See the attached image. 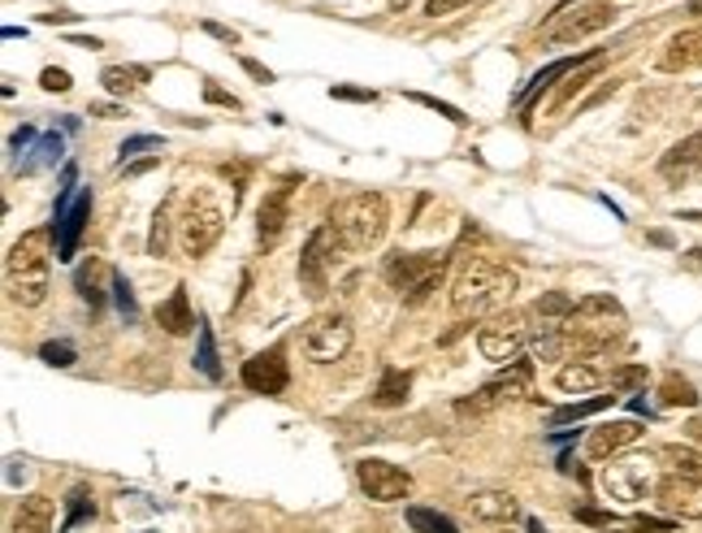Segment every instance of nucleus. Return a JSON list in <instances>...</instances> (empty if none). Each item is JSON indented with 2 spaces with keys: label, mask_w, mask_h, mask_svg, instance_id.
Segmentation results:
<instances>
[{
  "label": "nucleus",
  "mask_w": 702,
  "mask_h": 533,
  "mask_svg": "<svg viewBox=\"0 0 702 533\" xmlns=\"http://www.w3.org/2000/svg\"><path fill=\"white\" fill-rule=\"evenodd\" d=\"M516 296V274L494 256H468L452 282L456 317H499Z\"/></svg>",
  "instance_id": "1"
},
{
  "label": "nucleus",
  "mask_w": 702,
  "mask_h": 533,
  "mask_svg": "<svg viewBox=\"0 0 702 533\" xmlns=\"http://www.w3.org/2000/svg\"><path fill=\"white\" fill-rule=\"evenodd\" d=\"M48 265H52V225L26 230L9 256H4V282H9V300L22 309H35L48 300Z\"/></svg>",
  "instance_id": "2"
},
{
  "label": "nucleus",
  "mask_w": 702,
  "mask_h": 533,
  "mask_svg": "<svg viewBox=\"0 0 702 533\" xmlns=\"http://www.w3.org/2000/svg\"><path fill=\"white\" fill-rule=\"evenodd\" d=\"M330 225H335L343 252H355V256L373 252V247H382V239L390 230V205L382 192H355L335 209Z\"/></svg>",
  "instance_id": "3"
},
{
  "label": "nucleus",
  "mask_w": 702,
  "mask_h": 533,
  "mask_svg": "<svg viewBox=\"0 0 702 533\" xmlns=\"http://www.w3.org/2000/svg\"><path fill=\"white\" fill-rule=\"evenodd\" d=\"M443 269H447V256L443 252H395V256H386V282L403 296V304H425L430 300V291L438 287V278H443Z\"/></svg>",
  "instance_id": "4"
},
{
  "label": "nucleus",
  "mask_w": 702,
  "mask_h": 533,
  "mask_svg": "<svg viewBox=\"0 0 702 533\" xmlns=\"http://www.w3.org/2000/svg\"><path fill=\"white\" fill-rule=\"evenodd\" d=\"M602 490H607V499H616V503H624V508H637L642 499H651L655 490H659V468H655V460H646V455H616V460H607L602 464Z\"/></svg>",
  "instance_id": "5"
},
{
  "label": "nucleus",
  "mask_w": 702,
  "mask_h": 533,
  "mask_svg": "<svg viewBox=\"0 0 702 533\" xmlns=\"http://www.w3.org/2000/svg\"><path fill=\"white\" fill-rule=\"evenodd\" d=\"M616 22V0H564L542 31L551 44H582L589 35H602Z\"/></svg>",
  "instance_id": "6"
},
{
  "label": "nucleus",
  "mask_w": 702,
  "mask_h": 533,
  "mask_svg": "<svg viewBox=\"0 0 702 533\" xmlns=\"http://www.w3.org/2000/svg\"><path fill=\"white\" fill-rule=\"evenodd\" d=\"M529 395H534V364H529V360H516V364H507V373H499L494 382L477 386L468 399H460L456 413H460V417H485V413H494V408H503V404H520V399H529Z\"/></svg>",
  "instance_id": "7"
},
{
  "label": "nucleus",
  "mask_w": 702,
  "mask_h": 533,
  "mask_svg": "<svg viewBox=\"0 0 702 533\" xmlns=\"http://www.w3.org/2000/svg\"><path fill=\"white\" fill-rule=\"evenodd\" d=\"M534 334H538V325H534L529 313H499V317H490L477 329V347L494 364H516L520 351L534 343Z\"/></svg>",
  "instance_id": "8"
},
{
  "label": "nucleus",
  "mask_w": 702,
  "mask_h": 533,
  "mask_svg": "<svg viewBox=\"0 0 702 533\" xmlns=\"http://www.w3.org/2000/svg\"><path fill=\"white\" fill-rule=\"evenodd\" d=\"M351 338H355V329H351L348 313H317L300 329V351L313 364H335L351 351Z\"/></svg>",
  "instance_id": "9"
},
{
  "label": "nucleus",
  "mask_w": 702,
  "mask_h": 533,
  "mask_svg": "<svg viewBox=\"0 0 702 533\" xmlns=\"http://www.w3.org/2000/svg\"><path fill=\"white\" fill-rule=\"evenodd\" d=\"M222 230H226V213H222L209 196H191V200H187L183 221H178V243H183V252H187L191 260L204 256V252H213L218 239H222Z\"/></svg>",
  "instance_id": "10"
},
{
  "label": "nucleus",
  "mask_w": 702,
  "mask_h": 533,
  "mask_svg": "<svg viewBox=\"0 0 702 533\" xmlns=\"http://www.w3.org/2000/svg\"><path fill=\"white\" fill-rule=\"evenodd\" d=\"M339 247H343V243H339L335 225H317V230L308 234V243H304V252H300V287H304V296H313V300L326 296Z\"/></svg>",
  "instance_id": "11"
},
{
  "label": "nucleus",
  "mask_w": 702,
  "mask_h": 533,
  "mask_svg": "<svg viewBox=\"0 0 702 533\" xmlns=\"http://www.w3.org/2000/svg\"><path fill=\"white\" fill-rule=\"evenodd\" d=\"M355 482H360L364 499H373V503H399L412 495V477L390 460H360Z\"/></svg>",
  "instance_id": "12"
},
{
  "label": "nucleus",
  "mask_w": 702,
  "mask_h": 533,
  "mask_svg": "<svg viewBox=\"0 0 702 533\" xmlns=\"http://www.w3.org/2000/svg\"><path fill=\"white\" fill-rule=\"evenodd\" d=\"M295 187H300V174H286L273 192H265V200H260V209H256V239H260V247H273V243L282 239V230H286V221H291V196H295Z\"/></svg>",
  "instance_id": "13"
},
{
  "label": "nucleus",
  "mask_w": 702,
  "mask_h": 533,
  "mask_svg": "<svg viewBox=\"0 0 702 533\" xmlns=\"http://www.w3.org/2000/svg\"><path fill=\"white\" fill-rule=\"evenodd\" d=\"M291 382V369H286V351L282 347H269V351H256L251 360H243V386L256 391V395H282Z\"/></svg>",
  "instance_id": "14"
},
{
  "label": "nucleus",
  "mask_w": 702,
  "mask_h": 533,
  "mask_svg": "<svg viewBox=\"0 0 702 533\" xmlns=\"http://www.w3.org/2000/svg\"><path fill=\"white\" fill-rule=\"evenodd\" d=\"M655 503H659V512L672 517V521H702V482L668 473V477L659 482V490H655Z\"/></svg>",
  "instance_id": "15"
},
{
  "label": "nucleus",
  "mask_w": 702,
  "mask_h": 533,
  "mask_svg": "<svg viewBox=\"0 0 702 533\" xmlns=\"http://www.w3.org/2000/svg\"><path fill=\"white\" fill-rule=\"evenodd\" d=\"M659 178L672 183V187L702 183V130H694V135L681 139V143H672V148L659 157Z\"/></svg>",
  "instance_id": "16"
},
{
  "label": "nucleus",
  "mask_w": 702,
  "mask_h": 533,
  "mask_svg": "<svg viewBox=\"0 0 702 533\" xmlns=\"http://www.w3.org/2000/svg\"><path fill=\"white\" fill-rule=\"evenodd\" d=\"M655 70L659 74H686V70H702V26H686L677 31L664 53L655 57Z\"/></svg>",
  "instance_id": "17"
},
{
  "label": "nucleus",
  "mask_w": 702,
  "mask_h": 533,
  "mask_svg": "<svg viewBox=\"0 0 702 533\" xmlns=\"http://www.w3.org/2000/svg\"><path fill=\"white\" fill-rule=\"evenodd\" d=\"M92 217V192H79L66 213H52V234H57V260H74V247L87 230Z\"/></svg>",
  "instance_id": "18"
},
{
  "label": "nucleus",
  "mask_w": 702,
  "mask_h": 533,
  "mask_svg": "<svg viewBox=\"0 0 702 533\" xmlns=\"http://www.w3.org/2000/svg\"><path fill=\"white\" fill-rule=\"evenodd\" d=\"M642 433H646L642 421H607V426L589 429V438H585V455H589V460H616V455H620V451H629Z\"/></svg>",
  "instance_id": "19"
},
{
  "label": "nucleus",
  "mask_w": 702,
  "mask_h": 533,
  "mask_svg": "<svg viewBox=\"0 0 702 533\" xmlns=\"http://www.w3.org/2000/svg\"><path fill=\"white\" fill-rule=\"evenodd\" d=\"M598 386H611V373L594 360H564L555 369V391H564V395H589Z\"/></svg>",
  "instance_id": "20"
},
{
  "label": "nucleus",
  "mask_w": 702,
  "mask_h": 533,
  "mask_svg": "<svg viewBox=\"0 0 702 533\" xmlns=\"http://www.w3.org/2000/svg\"><path fill=\"white\" fill-rule=\"evenodd\" d=\"M468 512L477 521H485V525H512L520 517V503L507 490H472L468 495Z\"/></svg>",
  "instance_id": "21"
},
{
  "label": "nucleus",
  "mask_w": 702,
  "mask_h": 533,
  "mask_svg": "<svg viewBox=\"0 0 702 533\" xmlns=\"http://www.w3.org/2000/svg\"><path fill=\"white\" fill-rule=\"evenodd\" d=\"M598 57V48L594 53H577V57H560V61H551V66H542L525 88H520V108H529L547 88H555V79H564V74H573V70H582L585 61H594Z\"/></svg>",
  "instance_id": "22"
},
{
  "label": "nucleus",
  "mask_w": 702,
  "mask_h": 533,
  "mask_svg": "<svg viewBox=\"0 0 702 533\" xmlns=\"http://www.w3.org/2000/svg\"><path fill=\"white\" fill-rule=\"evenodd\" d=\"M156 325H161L165 334H174V338H183V334L200 329V321H196V313H191V300H187V287H174V291H169V300H165V304H156Z\"/></svg>",
  "instance_id": "23"
},
{
  "label": "nucleus",
  "mask_w": 702,
  "mask_h": 533,
  "mask_svg": "<svg viewBox=\"0 0 702 533\" xmlns=\"http://www.w3.org/2000/svg\"><path fill=\"white\" fill-rule=\"evenodd\" d=\"M13 533H52V499L48 495H26L13 512Z\"/></svg>",
  "instance_id": "24"
},
{
  "label": "nucleus",
  "mask_w": 702,
  "mask_h": 533,
  "mask_svg": "<svg viewBox=\"0 0 702 533\" xmlns=\"http://www.w3.org/2000/svg\"><path fill=\"white\" fill-rule=\"evenodd\" d=\"M573 309H577V300H573V296H564V291H547V296L529 309V317L542 321V325H538V334H547V329H564L569 317H573Z\"/></svg>",
  "instance_id": "25"
},
{
  "label": "nucleus",
  "mask_w": 702,
  "mask_h": 533,
  "mask_svg": "<svg viewBox=\"0 0 702 533\" xmlns=\"http://www.w3.org/2000/svg\"><path fill=\"white\" fill-rule=\"evenodd\" d=\"M408 391H412V373L386 364L382 378H377V386H373V404H377V408H403V404H408Z\"/></svg>",
  "instance_id": "26"
},
{
  "label": "nucleus",
  "mask_w": 702,
  "mask_h": 533,
  "mask_svg": "<svg viewBox=\"0 0 702 533\" xmlns=\"http://www.w3.org/2000/svg\"><path fill=\"white\" fill-rule=\"evenodd\" d=\"M148 79H152L148 66H109V70L101 74V83H105L114 96H134L139 88H148Z\"/></svg>",
  "instance_id": "27"
},
{
  "label": "nucleus",
  "mask_w": 702,
  "mask_h": 533,
  "mask_svg": "<svg viewBox=\"0 0 702 533\" xmlns=\"http://www.w3.org/2000/svg\"><path fill=\"white\" fill-rule=\"evenodd\" d=\"M659 460H664V468H668V473L702 482V451H694V447H686V442H668V447L659 451Z\"/></svg>",
  "instance_id": "28"
},
{
  "label": "nucleus",
  "mask_w": 702,
  "mask_h": 533,
  "mask_svg": "<svg viewBox=\"0 0 702 533\" xmlns=\"http://www.w3.org/2000/svg\"><path fill=\"white\" fill-rule=\"evenodd\" d=\"M616 404V395H589V399H577V404H569V408H555L551 413V426H573V421H585V417H598V413H607Z\"/></svg>",
  "instance_id": "29"
},
{
  "label": "nucleus",
  "mask_w": 702,
  "mask_h": 533,
  "mask_svg": "<svg viewBox=\"0 0 702 533\" xmlns=\"http://www.w3.org/2000/svg\"><path fill=\"white\" fill-rule=\"evenodd\" d=\"M659 404H664V408H694V404H699V391H694V382H686L681 373H668V378L659 382Z\"/></svg>",
  "instance_id": "30"
},
{
  "label": "nucleus",
  "mask_w": 702,
  "mask_h": 533,
  "mask_svg": "<svg viewBox=\"0 0 702 533\" xmlns=\"http://www.w3.org/2000/svg\"><path fill=\"white\" fill-rule=\"evenodd\" d=\"M61 152H66L61 135H44V139L31 148V157L22 161V174H35V170H48V165H57V161H61Z\"/></svg>",
  "instance_id": "31"
},
{
  "label": "nucleus",
  "mask_w": 702,
  "mask_h": 533,
  "mask_svg": "<svg viewBox=\"0 0 702 533\" xmlns=\"http://www.w3.org/2000/svg\"><path fill=\"white\" fill-rule=\"evenodd\" d=\"M96 517V495L87 490V486H79L70 499H66V521H61V533L74 530V525H83V521H92Z\"/></svg>",
  "instance_id": "32"
},
{
  "label": "nucleus",
  "mask_w": 702,
  "mask_h": 533,
  "mask_svg": "<svg viewBox=\"0 0 702 533\" xmlns=\"http://www.w3.org/2000/svg\"><path fill=\"white\" fill-rule=\"evenodd\" d=\"M196 334H200V347H196V369H200V373H204L209 382H218V378H222V364H218V347H213V329H209V325L200 321V329H196Z\"/></svg>",
  "instance_id": "33"
},
{
  "label": "nucleus",
  "mask_w": 702,
  "mask_h": 533,
  "mask_svg": "<svg viewBox=\"0 0 702 533\" xmlns=\"http://www.w3.org/2000/svg\"><path fill=\"white\" fill-rule=\"evenodd\" d=\"M598 74H602V53H598V57H594V61H585L582 70H573V74H569V88H564V92H560V96H555V108L573 105V96H577V92H582L585 83H594V79H598Z\"/></svg>",
  "instance_id": "34"
},
{
  "label": "nucleus",
  "mask_w": 702,
  "mask_h": 533,
  "mask_svg": "<svg viewBox=\"0 0 702 533\" xmlns=\"http://www.w3.org/2000/svg\"><path fill=\"white\" fill-rule=\"evenodd\" d=\"M101 274H105V265H96V260H87L83 269H79V278H74V287H79V296L92 304V309H101L105 304V291H101Z\"/></svg>",
  "instance_id": "35"
},
{
  "label": "nucleus",
  "mask_w": 702,
  "mask_h": 533,
  "mask_svg": "<svg viewBox=\"0 0 702 533\" xmlns=\"http://www.w3.org/2000/svg\"><path fill=\"white\" fill-rule=\"evenodd\" d=\"M408 525H412V533H456L447 517H438L430 508H408Z\"/></svg>",
  "instance_id": "36"
},
{
  "label": "nucleus",
  "mask_w": 702,
  "mask_h": 533,
  "mask_svg": "<svg viewBox=\"0 0 702 533\" xmlns=\"http://www.w3.org/2000/svg\"><path fill=\"white\" fill-rule=\"evenodd\" d=\"M646 386V364H620L611 369V391H637Z\"/></svg>",
  "instance_id": "37"
},
{
  "label": "nucleus",
  "mask_w": 702,
  "mask_h": 533,
  "mask_svg": "<svg viewBox=\"0 0 702 533\" xmlns=\"http://www.w3.org/2000/svg\"><path fill=\"white\" fill-rule=\"evenodd\" d=\"M165 230H169V205H161L152 217V234H148V256H165Z\"/></svg>",
  "instance_id": "38"
},
{
  "label": "nucleus",
  "mask_w": 702,
  "mask_h": 533,
  "mask_svg": "<svg viewBox=\"0 0 702 533\" xmlns=\"http://www.w3.org/2000/svg\"><path fill=\"white\" fill-rule=\"evenodd\" d=\"M161 148H165V143H161L156 135H134V139H126L117 152H121V165H126V161H134V157H143V152H161Z\"/></svg>",
  "instance_id": "39"
},
{
  "label": "nucleus",
  "mask_w": 702,
  "mask_h": 533,
  "mask_svg": "<svg viewBox=\"0 0 702 533\" xmlns=\"http://www.w3.org/2000/svg\"><path fill=\"white\" fill-rule=\"evenodd\" d=\"M39 360L52 364V369H70V364H74V347H70V343H44V347H39Z\"/></svg>",
  "instance_id": "40"
},
{
  "label": "nucleus",
  "mask_w": 702,
  "mask_h": 533,
  "mask_svg": "<svg viewBox=\"0 0 702 533\" xmlns=\"http://www.w3.org/2000/svg\"><path fill=\"white\" fill-rule=\"evenodd\" d=\"M408 101H417V105H425V108H434V113H443V117H447V121H456V126H460V121H468L460 108L447 105V101H438V96H421V92H408Z\"/></svg>",
  "instance_id": "41"
},
{
  "label": "nucleus",
  "mask_w": 702,
  "mask_h": 533,
  "mask_svg": "<svg viewBox=\"0 0 702 533\" xmlns=\"http://www.w3.org/2000/svg\"><path fill=\"white\" fill-rule=\"evenodd\" d=\"M114 300H117V313L126 321H134V296H130V282H126L121 274H114Z\"/></svg>",
  "instance_id": "42"
},
{
  "label": "nucleus",
  "mask_w": 702,
  "mask_h": 533,
  "mask_svg": "<svg viewBox=\"0 0 702 533\" xmlns=\"http://www.w3.org/2000/svg\"><path fill=\"white\" fill-rule=\"evenodd\" d=\"M39 88H44V92H70L74 83H70V70H57V66H48V70L39 74Z\"/></svg>",
  "instance_id": "43"
},
{
  "label": "nucleus",
  "mask_w": 702,
  "mask_h": 533,
  "mask_svg": "<svg viewBox=\"0 0 702 533\" xmlns=\"http://www.w3.org/2000/svg\"><path fill=\"white\" fill-rule=\"evenodd\" d=\"M633 530L637 533H672L677 530V521H672V517H637V521H633Z\"/></svg>",
  "instance_id": "44"
},
{
  "label": "nucleus",
  "mask_w": 702,
  "mask_h": 533,
  "mask_svg": "<svg viewBox=\"0 0 702 533\" xmlns=\"http://www.w3.org/2000/svg\"><path fill=\"white\" fill-rule=\"evenodd\" d=\"M204 101H209V105H222V108H238V101H234L231 92H222L218 83H204Z\"/></svg>",
  "instance_id": "45"
},
{
  "label": "nucleus",
  "mask_w": 702,
  "mask_h": 533,
  "mask_svg": "<svg viewBox=\"0 0 702 533\" xmlns=\"http://www.w3.org/2000/svg\"><path fill=\"white\" fill-rule=\"evenodd\" d=\"M330 96H335V101H364V105L377 101L373 92H360V88H330Z\"/></svg>",
  "instance_id": "46"
},
{
  "label": "nucleus",
  "mask_w": 702,
  "mask_h": 533,
  "mask_svg": "<svg viewBox=\"0 0 702 533\" xmlns=\"http://www.w3.org/2000/svg\"><path fill=\"white\" fill-rule=\"evenodd\" d=\"M460 4H468V0H425V13H430V18H443V13H456Z\"/></svg>",
  "instance_id": "47"
},
{
  "label": "nucleus",
  "mask_w": 702,
  "mask_h": 533,
  "mask_svg": "<svg viewBox=\"0 0 702 533\" xmlns=\"http://www.w3.org/2000/svg\"><path fill=\"white\" fill-rule=\"evenodd\" d=\"M92 117H126V108L114 105V101H96V105H92Z\"/></svg>",
  "instance_id": "48"
},
{
  "label": "nucleus",
  "mask_w": 702,
  "mask_h": 533,
  "mask_svg": "<svg viewBox=\"0 0 702 533\" xmlns=\"http://www.w3.org/2000/svg\"><path fill=\"white\" fill-rule=\"evenodd\" d=\"M577 521H585V525H611V517H607V512H594V508H577Z\"/></svg>",
  "instance_id": "49"
},
{
  "label": "nucleus",
  "mask_w": 702,
  "mask_h": 533,
  "mask_svg": "<svg viewBox=\"0 0 702 533\" xmlns=\"http://www.w3.org/2000/svg\"><path fill=\"white\" fill-rule=\"evenodd\" d=\"M243 70H247V74H251L256 83H273V74H269V70L260 66V61H243Z\"/></svg>",
  "instance_id": "50"
},
{
  "label": "nucleus",
  "mask_w": 702,
  "mask_h": 533,
  "mask_svg": "<svg viewBox=\"0 0 702 533\" xmlns=\"http://www.w3.org/2000/svg\"><path fill=\"white\" fill-rule=\"evenodd\" d=\"M31 139H35V126H22V130H17L13 139H9V148H13V152H22V148H26Z\"/></svg>",
  "instance_id": "51"
},
{
  "label": "nucleus",
  "mask_w": 702,
  "mask_h": 533,
  "mask_svg": "<svg viewBox=\"0 0 702 533\" xmlns=\"http://www.w3.org/2000/svg\"><path fill=\"white\" fill-rule=\"evenodd\" d=\"M204 31H209V35H218L222 44H238V35H234V31H226V26H218V22H204Z\"/></svg>",
  "instance_id": "52"
},
{
  "label": "nucleus",
  "mask_w": 702,
  "mask_h": 533,
  "mask_svg": "<svg viewBox=\"0 0 702 533\" xmlns=\"http://www.w3.org/2000/svg\"><path fill=\"white\" fill-rule=\"evenodd\" d=\"M70 39H74V44H79V48H92V53H96V48H101V39H92V35H70Z\"/></svg>",
  "instance_id": "53"
},
{
  "label": "nucleus",
  "mask_w": 702,
  "mask_h": 533,
  "mask_svg": "<svg viewBox=\"0 0 702 533\" xmlns=\"http://www.w3.org/2000/svg\"><path fill=\"white\" fill-rule=\"evenodd\" d=\"M686 265H690V269H702V247H694V252L686 256Z\"/></svg>",
  "instance_id": "54"
},
{
  "label": "nucleus",
  "mask_w": 702,
  "mask_h": 533,
  "mask_svg": "<svg viewBox=\"0 0 702 533\" xmlns=\"http://www.w3.org/2000/svg\"><path fill=\"white\" fill-rule=\"evenodd\" d=\"M686 13H690V18H702V0H690V4H686Z\"/></svg>",
  "instance_id": "55"
},
{
  "label": "nucleus",
  "mask_w": 702,
  "mask_h": 533,
  "mask_svg": "<svg viewBox=\"0 0 702 533\" xmlns=\"http://www.w3.org/2000/svg\"><path fill=\"white\" fill-rule=\"evenodd\" d=\"M390 4H395V9H408V4H412V0H390Z\"/></svg>",
  "instance_id": "56"
},
{
  "label": "nucleus",
  "mask_w": 702,
  "mask_h": 533,
  "mask_svg": "<svg viewBox=\"0 0 702 533\" xmlns=\"http://www.w3.org/2000/svg\"><path fill=\"white\" fill-rule=\"evenodd\" d=\"M499 533H512V530H499Z\"/></svg>",
  "instance_id": "57"
}]
</instances>
